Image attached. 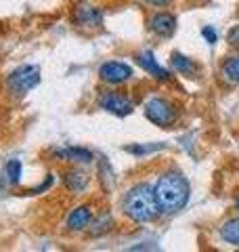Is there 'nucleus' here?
Returning a JSON list of instances; mask_svg holds the SVG:
<instances>
[{
  "label": "nucleus",
  "mask_w": 239,
  "mask_h": 252,
  "mask_svg": "<svg viewBox=\"0 0 239 252\" xmlns=\"http://www.w3.org/2000/svg\"><path fill=\"white\" fill-rule=\"evenodd\" d=\"M237 208H239V198H237Z\"/></svg>",
  "instance_id": "21"
},
{
  "label": "nucleus",
  "mask_w": 239,
  "mask_h": 252,
  "mask_svg": "<svg viewBox=\"0 0 239 252\" xmlns=\"http://www.w3.org/2000/svg\"><path fill=\"white\" fill-rule=\"evenodd\" d=\"M202 34H204V38H206V40H208L210 44L216 42V32H214L212 28H204V30H202Z\"/></svg>",
  "instance_id": "19"
},
{
  "label": "nucleus",
  "mask_w": 239,
  "mask_h": 252,
  "mask_svg": "<svg viewBox=\"0 0 239 252\" xmlns=\"http://www.w3.org/2000/svg\"><path fill=\"white\" fill-rule=\"evenodd\" d=\"M9 91L15 93L17 97L26 94L28 91H31L34 86L40 84V67L38 65H19L17 69H13L9 74Z\"/></svg>",
  "instance_id": "3"
},
{
  "label": "nucleus",
  "mask_w": 239,
  "mask_h": 252,
  "mask_svg": "<svg viewBox=\"0 0 239 252\" xmlns=\"http://www.w3.org/2000/svg\"><path fill=\"white\" fill-rule=\"evenodd\" d=\"M172 67L180 74H193V69H195L193 61H191L189 57H185V55H180V53L172 55Z\"/></svg>",
  "instance_id": "15"
},
{
  "label": "nucleus",
  "mask_w": 239,
  "mask_h": 252,
  "mask_svg": "<svg viewBox=\"0 0 239 252\" xmlns=\"http://www.w3.org/2000/svg\"><path fill=\"white\" fill-rule=\"evenodd\" d=\"M111 223H114L111 215H101L99 219H94V220H92L90 233H92V235H103V233H107V231L111 229Z\"/></svg>",
  "instance_id": "17"
},
{
  "label": "nucleus",
  "mask_w": 239,
  "mask_h": 252,
  "mask_svg": "<svg viewBox=\"0 0 239 252\" xmlns=\"http://www.w3.org/2000/svg\"><path fill=\"white\" fill-rule=\"evenodd\" d=\"M151 30H153L157 36L168 38L174 34V30H177V19H174V15H170V13H157V15H153V19H151Z\"/></svg>",
  "instance_id": "8"
},
{
  "label": "nucleus",
  "mask_w": 239,
  "mask_h": 252,
  "mask_svg": "<svg viewBox=\"0 0 239 252\" xmlns=\"http://www.w3.org/2000/svg\"><path fill=\"white\" fill-rule=\"evenodd\" d=\"M63 181H65V187L69 189V191H74V193L84 191L86 185H89V177H86L84 172H78V170L67 172L65 179H63Z\"/></svg>",
  "instance_id": "11"
},
{
  "label": "nucleus",
  "mask_w": 239,
  "mask_h": 252,
  "mask_svg": "<svg viewBox=\"0 0 239 252\" xmlns=\"http://www.w3.org/2000/svg\"><path fill=\"white\" fill-rule=\"evenodd\" d=\"M122 210L126 217L137 220V223H149V220H153L159 215V206H157L153 187L147 183L134 185L130 191L124 195Z\"/></svg>",
  "instance_id": "2"
},
{
  "label": "nucleus",
  "mask_w": 239,
  "mask_h": 252,
  "mask_svg": "<svg viewBox=\"0 0 239 252\" xmlns=\"http://www.w3.org/2000/svg\"><path fill=\"white\" fill-rule=\"evenodd\" d=\"M92 220V212L89 206H78L71 210V215L67 217V229L69 231H82L90 225Z\"/></svg>",
  "instance_id": "10"
},
{
  "label": "nucleus",
  "mask_w": 239,
  "mask_h": 252,
  "mask_svg": "<svg viewBox=\"0 0 239 252\" xmlns=\"http://www.w3.org/2000/svg\"><path fill=\"white\" fill-rule=\"evenodd\" d=\"M149 4H155V6H164V4H168L170 0H147Z\"/></svg>",
  "instance_id": "20"
},
{
  "label": "nucleus",
  "mask_w": 239,
  "mask_h": 252,
  "mask_svg": "<svg viewBox=\"0 0 239 252\" xmlns=\"http://www.w3.org/2000/svg\"><path fill=\"white\" fill-rule=\"evenodd\" d=\"M222 74L227 76V80L231 82H239V55L237 57H229L222 65Z\"/></svg>",
  "instance_id": "16"
},
{
  "label": "nucleus",
  "mask_w": 239,
  "mask_h": 252,
  "mask_svg": "<svg viewBox=\"0 0 239 252\" xmlns=\"http://www.w3.org/2000/svg\"><path fill=\"white\" fill-rule=\"evenodd\" d=\"M132 76V67L122 61H107L99 67V78L107 84H122Z\"/></svg>",
  "instance_id": "5"
},
{
  "label": "nucleus",
  "mask_w": 239,
  "mask_h": 252,
  "mask_svg": "<svg viewBox=\"0 0 239 252\" xmlns=\"http://www.w3.org/2000/svg\"><path fill=\"white\" fill-rule=\"evenodd\" d=\"M137 61H139V65L145 69L147 74H151L153 78H157V80H168V78H170V74L166 72L162 65H157V61L153 59V53H149V51L139 53V55H137Z\"/></svg>",
  "instance_id": "9"
},
{
  "label": "nucleus",
  "mask_w": 239,
  "mask_h": 252,
  "mask_svg": "<svg viewBox=\"0 0 239 252\" xmlns=\"http://www.w3.org/2000/svg\"><path fill=\"white\" fill-rule=\"evenodd\" d=\"M74 19L80 26H86V28H94V26H101L103 21V13L92 4H86V2H80L74 11Z\"/></svg>",
  "instance_id": "7"
},
{
  "label": "nucleus",
  "mask_w": 239,
  "mask_h": 252,
  "mask_svg": "<svg viewBox=\"0 0 239 252\" xmlns=\"http://www.w3.org/2000/svg\"><path fill=\"white\" fill-rule=\"evenodd\" d=\"M153 191H155L159 212H166V215H172V212H179L180 208H185V204L189 200V183L179 172H168V175L159 177Z\"/></svg>",
  "instance_id": "1"
},
{
  "label": "nucleus",
  "mask_w": 239,
  "mask_h": 252,
  "mask_svg": "<svg viewBox=\"0 0 239 252\" xmlns=\"http://www.w3.org/2000/svg\"><path fill=\"white\" fill-rule=\"evenodd\" d=\"M220 235L222 240L233 244V246H239V217L237 219H229L225 225L220 227Z\"/></svg>",
  "instance_id": "13"
},
{
  "label": "nucleus",
  "mask_w": 239,
  "mask_h": 252,
  "mask_svg": "<svg viewBox=\"0 0 239 252\" xmlns=\"http://www.w3.org/2000/svg\"><path fill=\"white\" fill-rule=\"evenodd\" d=\"M227 42L233 46V49L239 51V26H233L229 30V34H227Z\"/></svg>",
  "instance_id": "18"
},
{
  "label": "nucleus",
  "mask_w": 239,
  "mask_h": 252,
  "mask_svg": "<svg viewBox=\"0 0 239 252\" xmlns=\"http://www.w3.org/2000/svg\"><path fill=\"white\" fill-rule=\"evenodd\" d=\"M57 156L65 158V160H71V162H84V164L92 162V154L82 147H67V149H63V152H57Z\"/></svg>",
  "instance_id": "12"
},
{
  "label": "nucleus",
  "mask_w": 239,
  "mask_h": 252,
  "mask_svg": "<svg viewBox=\"0 0 239 252\" xmlns=\"http://www.w3.org/2000/svg\"><path fill=\"white\" fill-rule=\"evenodd\" d=\"M99 105L105 109V112L116 114V116H128L134 109L132 101L128 97H124V94H118V93H105L99 99Z\"/></svg>",
  "instance_id": "6"
},
{
  "label": "nucleus",
  "mask_w": 239,
  "mask_h": 252,
  "mask_svg": "<svg viewBox=\"0 0 239 252\" xmlns=\"http://www.w3.org/2000/svg\"><path fill=\"white\" fill-rule=\"evenodd\" d=\"M145 116L149 122H153L155 126H172L177 122V109L164 97H153L145 103Z\"/></svg>",
  "instance_id": "4"
},
{
  "label": "nucleus",
  "mask_w": 239,
  "mask_h": 252,
  "mask_svg": "<svg viewBox=\"0 0 239 252\" xmlns=\"http://www.w3.org/2000/svg\"><path fill=\"white\" fill-rule=\"evenodd\" d=\"M2 177L6 181V185H17L21 181V162L19 160H11L9 164H6Z\"/></svg>",
  "instance_id": "14"
}]
</instances>
